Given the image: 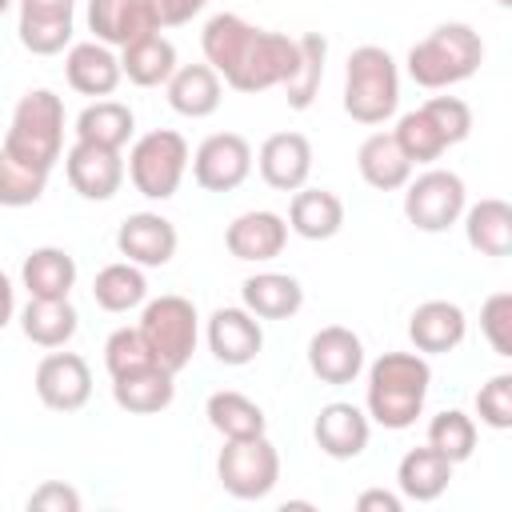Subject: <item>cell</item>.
I'll return each instance as SVG.
<instances>
[{
    "label": "cell",
    "instance_id": "obj_46",
    "mask_svg": "<svg viewBox=\"0 0 512 512\" xmlns=\"http://www.w3.org/2000/svg\"><path fill=\"white\" fill-rule=\"evenodd\" d=\"M356 508L360 512H400V496H392L384 488H368V492H360Z\"/></svg>",
    "mask_w": 512,
    "mask_h": 512
},
{
    "label": "cell",
    "instance_id": "obj_24",
    "mask_svg": "<svg viewBox=\"0 0 512 512\" xmlns=\"http://www.w3.org/2000/svg\"><path fill=\"white\" fill-rule=\"evenodd\" d=\"M168 104L180 116H212L220 108V76L208 64H188L168 76Z\"/></svg>",
    "mask_w": 512,
    "mask_h": 512
},
{
    "label": "cell",
    "instance_id": "obj_39",
    "mask_svg": "<svg viewBox=\"0 0 512 512\" xmlns=\"http://www.w3.org/2000/svg\"><path fill=\"white\" fill-rule=\"evenodd\" d=\"M44 184H48V172H36V168L12 160L0 148V204H8V208L36 204L44 196Z\"/></svg>",
    "mask_w": 512,
    "mask_h": 512
},
{
    "label": "cell",
    "instance_id": "obj_34",
    "mask_svg": "<svg viewBox=\"0 0 512 512\" xmlns=\"http://www.w3.org/2000/svg\"><path fill=\"white\" fill-rule=\"evenodd\" d=\"M208 424L224 440H244V436H264V412L240 392H212L208 396Z\"/></svg>",
    "mask_w": 512,
    "mask_h": 512
},
{
    "label": "cell",
    "instance_id": "obj_8",
    "mask_svg": "<svg viewBox=\"0 0 512 512\" xmlns=\"http://www.w3.org/2000/svg\"><path fill=\"white\" fill-rule=\"evenodd\" d=\"M216 472H220V484L236 500H260L280 480V456L264 436H244V440L224 444V452L216 460Z\"/></svg>",
    "mask_w": 512,
    "mask_h": 512
},
{
    "label": "cell",
    "instance_id": "obj_2",
    "mask_svg": "<svg viewBox=\"0 0 512 512\" xmlns=\"http://www.w3.org/2000/svg\"><path fill=\"white\" fill-rule=\"evenodd\" d=\"M428 364L412 352H384L368 372V412L384 428H408L416 424L424 396H428Z\"/></svg>",
    "mask_w": 512,
    "mask_h": 512
},
{
    "label": "cell",
    "instance_id": "obj_13",
    "mask_svg": "<svg viewBox=\"0 0 512 512\" xmlns=\"http://www.w3.org/2000/svg\"><path fill=\"white\" fill-rule=\"evenodd\" d=\"M72 40V0H20V44L52 56Z\"/></svg>",
    "mask_w": 512,
    "mask_h": 512
},
{
    "label": "cell",
    "instance_id": "obj_25",
    "mask_svg": "<svg viewBox=\"0 0 512 512\" xmlns=\"http://www.w3.org/2000/svg\"><path fill=\"white\" fill-rule=\"evenodd\" d=\"M240 296H244V308L252 316H264V320H284V316L300 312V304H304V288L292 276H284V272L248 276Z\"/></svg>",
    "mask_w": 512,
    "mask_h": 512
},
{
    "label": "cell",
    "instance_id": "obj_16",
    "mask_svg": "<svg viewBox=\"0 0 512 512\" xmlns=\"http://www.w3.org/2000/svg\"><path fill=\"white\" fill-rule=\"evenodd\" d=\"M308 364L324 384H348L364 368V344L356 332H348L340 324L320 328L308 344Z\"/></svg>",
    "mask_w": 512,
    "mask_h": 512
},
{
    "label": "cell",
    "instance_id": "obj_4",
    "mask_svg": "<svg viewBox=\"0 0 512 512\" xmlns=\"http://www.w3.org/2000/svg\"><path fill=\"white\" fill-rule=\"evenodd\" d=\"M484 60V44L468 24H440L408 52V76L420 88H448L468 80Z\"/></svg>",
    "mask_w": 512,
    "mask_h": 512
},
{
    "label": "cell",
    "instance_id": "obj_40",
    "mask_svg": "<svg viewBox=\"0 0 512 512\" xmlns=\"http://www.w3.org/2000/svg\"><path fill=\"white\" fill-rule=\"evenodd\" d=\"M104 364H108V372H112V380H116V376L140 372V368H148V364H156V360H152V348L144 344L140 328H116V332L108 336V344H104Z\"/></svg>",
    "mask_w": 512,
    "mask_h": 512
},
{
    "label": "cell",
    "instance_id": "obj_22",
    "mask_svg": "<svg viewBox=\"0 0 512 512\" xmlns=\"http://www.w3.org/2000/svg\"><path fill=\"white\" fill-rule=\"evenodd\" d=\"M396 480H400V492H404L408 500L428 504V500H436V496L448 488V480H452V460L440 456L432 444H428V448H412V452H404V460H400V468H396Z\"/></svg>",
    "mask_w": 512,
    "mask_h": 512
},
{
    "label": "cell",
    "instance_id": "obj_9",
    "mask_svg": "<svg viewBox=\"0 0 512 512\" xmlns=\"http://www.w3.org/2000/svg\"><path fill=\"white\" fill-rule=\"evenodd\" d=\"M460 212H464V180L456 172L432 168L416 176L404 192V216L420 232H444L448 224H456Z\"/></svg>",
    "mask_w": 512,
    "mask_h": 512
},
{
    "label": "cell",
    "instance_id": "obj_15",
    "mask_svg": "<svg viewBox=\"0 0 512 512\" xmlns=\"http://www.w3.org/2000/svg\"><path fill=\"white\" fill-rule=\"evenodd\" d=\"M116 248L132 260V264H144V268H160L176 256V228L156 216V212H136L120 224L116 232Z\"/></svg>",
    "mask_w": 512,
    "mask_h": 512
},
{
    "label": "cell",
    "instance_id": "obj_47",
    "mask_svg": "<svg viewBox=\"0 0 512 512\" xmlns=\"http://www.w3.org/2000/svg\"><path fill=\"white\" fill-rule=\"evenodd\" d=\"M12 308H16V300H12V284H8V276L0 272V328L12 320Z\"/></svg>",
    "mask_w": 512,
    "mask_h": 512
},
{
    "label": "cell",
    "instance_id": "obj_32",
    "mask_svg": "<svg viewBox=\"0 0 512 512\" xmlns=\"http://www.w3.org/2000/svg\"><path fill=\"white\" fill-rule=\"evenodd\" d=\"M20 324H24V336L32 340V344H40V348H60L64 340H72V332H76V308L68 304V300H28V308H24V316H20Z\"/></svg>",
    "mask_w": 512,
    "mask_h": 512
},
{
    "label": "cell",
    "instance_id": "obj_38",
    "mask_svg": "<svg viewBox=\"0 0 512 512\" xmlns=\"http://www.w3.org/2000/svg\"><path fill=\"white\" fill-rule=\"evenodd\" d=\"M428 444H432L440 456H448L452 464L468 460L472 448H476V424H472V416H464V412H456V408L440 412V416L428 424Z\"/></svg>",
    "mask_w": 512,
    "mask_h": 512
},
{
    "label": "cell",
    "instance_id": "obj_5",
    "mask_svg": "<svg viewBox=\"0 0 512 512\" xmlns=\"http://www.w3.org/2000/svg\"><path fill=\"white\" fill-rule=\"evenodd\" d=\"M400 104V76L384 48L364 44L348 56L344 72V112L360 124H384Z\"/></svg>",
    "mask_w": 512,
    "mask_h": 512
},
{
    "label": "cell",
    "instance_id": "obj_21",
    "mask_svg": "<svg viewBox=\"0 0 512 512\" xmlns=\"http://www.w3.org/2000/svg\"><path fill=\"white\" fill-rule=\"evenodd\" d=\"M408 336L420 352H448L464 340V312L448 300H428L412 312Z\"/></svg>",
    "mask_w": 512,
    "mask_h": 512
},
{
    "label": "cell",
    "instance_id": "obj_48",
    "mask_svg": "<svg viewBox=\"0 0 512 512\" xmlns=\"http://www.w3.org/2000/svg\"><path fill=\"white\" fill-rule=\"evenodd\" d=\"M8 4H12V0H0V16H4V12H8Z\"/></svg>",
    "mask_w": 512,
    "mask_h": 512
},
{
    "label": "cell",
    "instance_id": "obj_36",
    "mask_svg": "<svg viewBox=\"0 0 512 512\" xmlns=\"http://www.w3.org/2000/svg\"><path fill=\"white\" fill-rule=\"evenodd\" d=\"M92 296H96V304L104 312H128V308H136L148 296V284H144L140 268H132V264H108V268L96 272Z\"/></svg>",
    "mask_w": 512,
    "mask_h": 512
},
{
    "label": "cell",
    "instance_id": "obj_28",
    "mask_svg": "<svg viewBox=\"0 0 512 512\" xmlns=\"http://www.w3.org/2000/svg\"><path fill=\"white\" fill-rule=\"evenodd\" d=\"M288 220H292V232L304 236V240H328L340 232L344 224V204L336 192H324V188H304L292 196V208H288Z\"/></svg>",
    "mask_w": 512,
    "mask_h": 512
},
{
    "label": "cell",
    "instance_id": "obj_30",
    "mask_svg": "<svg viewBox=\"0 0 512 512\" xmlns=\"http://www.w3.org/2000/svg\"><path fill=\"white\" fill-rule=\"evenodd\" d=\"M120 72L140 84V88H152V84H164L172 72H176V48L160 36V32H148L140 40H132L124 48V60H120Z\"/></svg>",
    "mask_w": 512,
    "mask_h": 512
},
{
    "label": "cell",
    "instance_id": "obj_14",
    "mask_svg": "<svg viewBox=\"0 0 512 512\" xmlns=\"http://www.w3.org/2000/svg\"><path fill=\"white\" fill-rule=\"evenodd\" d=\"M312 172V144L300 132H276L260 148V176L276 192H296L304 188Z\"/></svg>",
    "mask_w": 512,
    "mask_h": 512
},
{
    "label": "cell",
    "instance_id": "obj_20",
    "mask_svg": "<svg viewBox=\"0 0 512 512\" xmlns=\"http://www.w3.org/2000/svg\"><path fill=\"white\" fill-rule=\"evenodd\" d=\"M316 444L332 460H352L368 448V416L356 404H328L316 416Z\"/></svg>",
    "mask_w": 512,
    "mask_h": 512
},
{
    "label": "cell",
    "instance_id": "obj_49",
    "mask_svg": "<svg viewBox=\"0 0 512 512\" xmlns=\"http://www.w3.org/2000/svg\"><path fill=\"white\" fill-rule=\"evenodd\" d=\"M496 4H500V8H508V4H512V0H496Z\"/></svg>",
    "mask_w": 512,
    "mask_h": 512
},
{
    "label": "cell",
    "instance_id": "obj_43",
    "mask_svg": "<svg viewBox=\"0 0 512 512\" xmlns=\"http://www.w3.org/2000/svg\"><path fill=\"white\" fill-rule=\"evenodd\" d=\"M476 412L492 428H512V376L500 372L476 392Z\"/></svg>",
    "mask_w": 512,
    "mask_h": 512
},
{
    "label": "cell",
    "instance_id": "obj_6",
    "mask_svg": "<svg viewBox=\"0 0 512 512\" xmlns=\"http://www.w3.org/2000/svg\"><path fill=\"white\" fill-rule=\"evenodd\" d=\"M140 336L152 348V360L176 376L196 352V308L184 296H160L144 308Z\"/></svg>",
    "mask_w": 512,
    "mask_h": 512
},
{
    "label": "cell",
    "instance_id": "obj_26",
    "mask_svg": "<svg viewBox=\"0 0 512 512\" xmlns=\"http://www.w3.org/2000/svg\"><path fill=\"white\" fill-rule=\"evenodd\" d=\"M112 396H116V404H120L124 412H140V416H148V412H160V408L172 404L176 384H172V372H168V368L148 364V368H140V372L116 376Z\"/></svg>",
    "mask_w": 512,
    "mask_h": 512
},
{
    "label": "cell",
    "instance_id": "obj_37",
    "mask_svg": "<svg viewBox=\"0 0 512 512\" xmlns=\"http://www.w3.org/2000/svg\"><path fill=\"white\" fill-rule=\"evenodd\" d=\"M392 140H396V144H400V152H404L408 160H416V164L440 160V152L448 148V140H444V136H440V128L424 116V108H416V112L400 116V124H396V132H392Z\"/></svg>",
    "mask_w": 512,
    "mask_h": 512
},
{
    "label": "cell",
    "instance_id": "obj_35",
    "mask_svg": "<svg viewBox=\"0 0 512 512\" xmlns=\"http://www.w3.org/2000/svg\"><path fill=\"white\" fill-rule=\"evenodd\" d=\"M296 44H300V60H296L292 76L284 80V92H288V104L300 112V108H308V104L316 100V92H320V76H324L328 40H324L320 32H308V36H300Z\"/></svg>",
    "mask_w": 512,
    "mask_h": 512
},
{
    "label": "cell",
    "instance_id": "obj_10",
    "mask_svg": "<svg viewBox=\"0 0 512 512\" xmlns=\"http://www.w3.org/2000/svg\"><path fill=\"white\" fill-rule=\"evenodd\" d=\"M192 172H196V184L200 188H208V192H232L252 172V148L236 132H216V136H208L196 148Z\"/></svg>",
    "mask_w": 512,
    "mask_h": 512
},
{
    "label": "cell",
    "instance_id": "obj_31",
    "mask_svg": "<svg viewBox=\"0 0 512 512\" xmlns=\"http://www.w3.org/2000/svg\"><path fill=\"white\" fill-rule=\"evenodd\" d=\"M468 244L484 256H508L512 252V208L504 200H480L476 208H468L464 220Z\"/></svg>",
    "mask_w": 512,
    "mask_h": 512
},
{
    "label": "cell",
    "instance_id": "obj_27",
    "mask_svg": "<svg viewBox=\"0 0 512 512\" xmlns=\"http://www.w3.org/2000/svg\"><path fill=\"white\" fill-rule=\"evenodd\" d=\"M356 164H360V176L380 188V192H392V188H404L408 176H412V160L400 152V144L388 136V132H376L360 144L356 152Z\"/></svg>",
    "mask_w": 512,
    "mask_h": 512
},
{
    "label": "cell",
    "instance_id": "obj_18",
    "mask_svg": "<svg viewBox=\"0 0 512 512\" xmlns=\"http://www.w3.org/2000/svg\"><path fill=\"white\" fill-rule=\"evenodd\" d=\"M260 344H264V332L252 320V312H244V308L212 312V320H208V348H212V356L220 364H248V360H256Z\"/></svg>",
    "mask_w": 512,
    "mask_h": 512
},
{
    "label": "cell",
    "instance_id": "obj_23",
    "mask_svg": "<svg viewBox=\"0 0 512 512\" xmlns=\"http://www.w3.org/2000/svg\"><path fill=\"white\" fill-rule=\"evenodd\" d=\"M64 72H68V84L84 96H108L116 84H120V60L104 48V44H76L64 60Z\"/></svg>",
    "mask_w": 512,
    "mask_h": 512
},
{
    "label": "cell",
    "instance_id": "obj_17",
    "mask_svg": "<svg viewBox=\"0 0 512 512\" xmlns=\"http://www.w3.org/2000/svg\"><path fill=\"white\" fill-rule=\"evenodd\" d=\"M88 28L96 32V40L120 48L148 32H160L144 0H88Z\"/></svg>",
    "mask_w": 512,
    "mask_h": 512
},
{
    "label": "cell",
    "instance_id": "obj_1",
    "mask_svg": "<svg viewBox=\"0 0 512 512\" xmlns=\"http://www.w3.org/2000/svg\"><path fill=\"white\" fill-rule=\"evenodd\" d=\"M204 56L208 68L220 72L236 92H264L292 76L300 60V44L280 32H260L232 12H220L204 24Z\"/></svg>",
    "mask_w": 512,
    "mask_h": 512
},
{
    "label": "cell",
    "instance_id": "obj_7",
    "mask_svg": "<svg viewBox=\"0 0 512 512\" xmlns=\"http://www.w3.org/2000/svg\"><path fill=\"white\" fill-rule=\"evenodd\" d=\"M184 168H188V144L180 132H168V128L140 136L132 156H128L132 184L148 200H168L180 188Z\"/></svg>",
    "mask_w": 512,
    "mask_h": 512
},
{
    "label": "cell",
    "instance_id": "obj_33",
    "mask_svg": "<svg viewBox=\"0 0 512 512\" xmlns=\"http://www.w3.org/2000/svg\"><path fill=\"white\" fill-rule=\"evenodd\" d=\"M132 136V112L116 100H96L80 112L76 120V140H88V144H100V148H124Z\"/></svg>",
    "mask_w": 512,
    "mask_h": 512
},
{
    "label": "cell",
    "instance_id": "obj_45",
    "mask_svg": "<svg viewBox=\"0 0 512 512\" xmlns=\"http://www.w3.org/2000/svg\"><path fill=\"white\" fill-rule=\"evenodd\" d=\"M156 28H176V24H188L208 0H144Z\"/></svg>",
    "mask_w": 512,
    "mask_h": 512
},
{
    "label": "cell",
    "instance_id": "obj_44",
    "mask_svg": "<svg viewBox=\"0 0 512 512\" xmlns=\"http://www.w3.org/2000/svg\"><path fill=\"white\" fill-rule=\"evenodd\" d=\"M28 508L32 512H76L80 508V496H76V488L60 484V480H48V484H40L28 496Z\"/></svg>",
    "mask_w": 512,
    "mask_h": 512
},
{
    "label": "cell",
    "instance_id": "obj_41",
    "mask_svg": "<svg viewBox=\"0 0 512 512\" xmlns=\"http://www.w3.org/2000/svg\"><path fill=\"white\" fill-rule=\"evenodd\" d=\"M480 328H484V336H488L496 356H512V296L508 292H496V296L484 300Z\"/></svg>",
    "mask_w": 512,
    "mask_h": 512
},
{
    "label": "cell",
    "instance_id": "obj_3",
    "mask_svg": "<svg viewBox=\"0 0 512 512\" xmlns=\"http://www.w3.org/2000/svg\"><path fill=\"white\" fill-rule=\"evenodd\" d=\"M60 144H64V104L56 92L36 88L28 96H20L16 112H12V128L4 136V152L36 172H52V164L60 160Z\"/></svg>",
    "mask_w": 512,
    "mask_h": 512
},
{
    "label": "cell",
    "instance_id": "obj_42",
    "mask_svg": "<svg viewBox=\"0 0 512 512\" xmlns=\"http://www.w3.org/2000/svg\"><path fill=\"white\" fill-rule=\"evenodd\" d=\"M424 116L440 128V136H444L448 144H460V140L472 132V112H468V104L456 100V96H432V100L424 104Z\"/></svg>",
    "mask_w": 512,
    "mask_h": 512
},
{
    "label": "cell",
    "instance_id": "obj_29",
    "mask_svg": "<svg viewBox=\"0 0 512 512\" xmlns=\"http://www.w3.org/2000/svg\"><path fill=\"white\" fill-rule=\"evenodd\" d=\"M20 276L36 300H68V288L76 284V264L64 248H36L24 260Z\"/></svg>",
    "mask_w": 512,
    "mask_h": 512
},
{
    "label": "cell",
    "instance_id": "obj_19",
    "mask_svg": "<svg viewBox=\"0 0 512 512\" xmlns=\"http://www.w3.org/2000/svg\"><path fill=\"white\" fill-rule=\"evenodd\" d=\"M224 240L236 260H272L288 240V224L276 212H244L228 224Z\"/></svg>",
    "mask_w": 512,
    "mask_h": 512
},
{
    "label": "cell",
    "instance_id": "obj_11",
    "mask_svg": "<svg viewBox=\"0 0 512 512\" xmlns=\"http://www.w3.org/2000/svg\"><path fill=\"white\" fill-rule=\"evenodd\" d=\"M36 396L52 412H76L92 396V372L76 352H52L36 368Z\"/></svg>",
    "mask_w": 512,
    "mask_h": 512
},
{
    "label": "cell",
    "instance_id": "obj_12",
    "mask_svg": "<svg viewBox=\"0 0 512 512\" xmlns=\"http://www.w3.org/2000/svg\"><path fill=\"white\" fill-rule=\"evenodd\" d=\"M68 184L84 200H112L124 184V160L116 148H100L88 140H76L68 152Z\"/></svg>",
    "mask_w": 512,
    "mask_h": 512
}]
</instances>
